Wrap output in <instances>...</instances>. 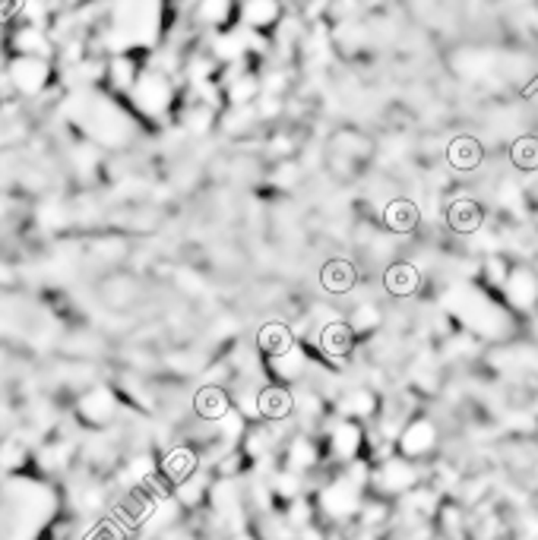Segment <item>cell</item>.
I'll return each instance as SVG.
<instances>
[{"label": "cell", "mask_w": 538, "mask_h": 540, "mask_svg": "<svg viewBox=\"0 0 538 540\" xmlns=\"http://www.w3.org/2000/svg\"><path fill=\"white\" fill-rule=\"evenodd\" d=\"M387 288L393 291V294H409V291L415 288V272H412L409 266H393V269L387 272Z\"/></svg>", "instance_id": "30bf717a"}, {"label": "cell", "mask_w": 538, "mask_h": 540, "mask_svg": "<svg viewBox=\"0 0 538 540\" xmlns=\"http://www.w3.org/2000/svg\"><path fill=\"white\" fill-rule=\"evenodd\" d=\"M4 48L23 58H48L54 60V39L41 26H14V32L4 39Z\"/></svg>", "instance_id": "3957f363"}, {"label": "cell", "mask_w": 538, "mask_h": 540, "mask_svg": "<svg viewBox=\"0 0 538 540\" xmlns=\"http://www.w3.org/2000/svg\"><path fill=\"white\" fill-rule=\"evenodd\" d=\"M7 79H10V86H14L16 98H39L51 89L54 60L14 54V60H7Z\"/></svg>", "instance_id": "7a4b0ae2"}, {"label": "cell", "mask_w": 538, "mask_h": 540, "mask_svg": "<svg viewBox=\"0 0 538 540\" xmlns=\"http://www.w3.org/2000/svg\"><path fill=\"white\" fill-rule=\"evenodd\" d=\"M260 347H263L269 357H279V354H288L295 347L292 328L282 326V322H269V326L260 328Z\"/></svg>", "instance_id": "8992f818"}, {"label": "cell", "mask_w": 538, "mask_h": 540, "mask_svg": "<svg viewBox=\"0 0 538 540\" xmlns=\"http://www.w3.org/2000/svg\"><path fill=\"white\" fill-rule=\"evenodd\" d=\"M127 95L133 114L150 117V121H162V117H169L175 111L178 76L156 70V67H146V70H140L137 83H133V89Z\"/></svg>", "instance_id": "6da1fadb"}, {"label": "cell", "mask_w": 538, "mask_h": 540, "mask_svg": "<svg viewBox=\"0 0 538 540\" xmlns=\"http://www.w3.org/2000/svg\"><path fill=\"white\" fill-rule=\"evenodd\" d=\"M320 282H324V288L333 291V294H345V291H351V284H355V269H351V263H345V259H330V263L324 266V272H320Z\"/></svg>", "instance_id": "52a82bcc"}, {"label": "cell", "mask_w": 538, "mask_h": 540, "mask_svg": "<svg viewBox=\"0 0 538 540\" xmlns=\"http://www.w3.org/2000/svg\"><path fill=\"white\" fill-rule=\"evenodd\" d=\"M282 0H241L238 4V26L266 32L282 20Z\"/></svg>", "instance_id": "277c9868"}, {"label": "cell", "mask_w": 538, "mask_h": 540, "mask_svg": "<svg viewBox=\"0 0 538 540\" xmlns=\"http://www.w3.org/2000/svg\"><path fill=\"white\" fill-rule=\"evenodd\" d=\"M137 76H140V64L133 54H111L108 67H105V83H108L111 89L127 95V92L133 89V83H137Z\"/></svg>", "instance_id": "5b68a950"}, {"label": "cell", "mask_w": 538, "mask_h": 540, "mask_svg": "<svg viewBox=\"0 0 538 540\" xmlns=\"http://www.w3.org/2000/svg\"><path fill=\"white\" fill-rule=\"evenodd\" d=\"M351 345V332L345 326H326L324 328V347L330 354H345Z\"/></svg>", "instance_id": "8fae6325"}, {"label": "cell", "mask_w": 538, "mask_h": 540, "mask_svg": "<svg viewBox=\"0 0 538 540\" xmlns=\"http://www.w3.org/2000/svg\"><path fill=\"white\" fill-rule=\"evenodd\" d=\"M257 408L266 418H286V414L292 411V395H288L286 389H266V392L260 395Z\"/></svg>", "instance_id": "9c48e42d"}, {"label": "cell", "mask_w": 538, "mask_h": 540, "mask_svg": "<svg viewBox=\"0 0 538 540\" xmlns=\"http://www.w3.org/2000/svg\"><path fill=\"white\" fill-rule=\"evenodd\" d=\"M190 464H194L190 452H175V455L165 462V468H169V474L175 477V481H184V477L190 474Z\"/></svg>", "instance_id": "7c38bea8"}, {"label": "cell", "mask_w": 538, "mask_h": 540, "mask_svg": "<svg viewBox=\"0 0 538 540\" xmlns=\"http://www.w3.org/2000/svg\"><path fill=\"white\" fill-rule=\"evenodd\" d=\"M196 411H200V418L206 420H222L228 414V395L222 392V389L209 386V389H200L196 392Z\"/></svg>", "instance_id": "ba28073f"}]
</instances>
